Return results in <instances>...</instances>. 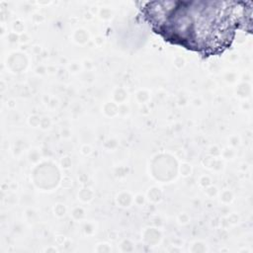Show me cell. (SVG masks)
Masks as SVG:
<instances>
[{
    "label": "cell",
    "instance_id": "6da1fadb",
    "mask_svg": "<svg viewBox=\"0 0 253 253\" xmlns=\"http://www.w3.org/2000/svg\"><path fill=\"white\" fill-rule=\"evenodd\" d=\"M214 4L191 7V2H153L144 8V17L166 42L210 56L228 48L242 24L236 14L239 8Z\"/></svg>",
    "mask_w": 253,
    "mask_h": 253
}]
</instances>
